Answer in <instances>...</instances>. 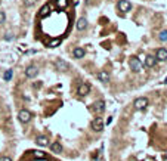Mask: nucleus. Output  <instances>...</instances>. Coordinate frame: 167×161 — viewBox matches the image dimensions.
Segmentation results:
<instances>
[{
  "label": "nucleus",
  "instance_id": "a211bd4d",
  "mask_svg": "<svg viewBox=\"0 0 167 161\" xmlns=\"http://www.w3.org/2000/svg\"><path fill=\"white\" fill-rule=\"evenodd\" d=\"M56 6L59 7V11H64L68 6V0H56Z\"/></svg>",
  "mask_w": 167,
  "mask_h": 161
},
{
  "label": "nucleus",
  "instance_id": "9d476101",
  "mask_svg": "<svg viewBox=\"0 0 167 161\" xmlns=\"http://www.w3.org/2000/svg\"><path fill=\"white\" fill-rule=\"evenodd\" d=\"M155 58H157V61H167V49H164V47L157 49Z\"/></svg>",
  "mask_w": 167,
  "mask_h": 161
},
{
  "label": "nucleus",
  "instance_id": "f3484780",
  "mask_svg": "<svg viewBox=\"0 0 167 161\" xmlns=\"http://www.w3.org/2000/svg\"><path fill=\"white\" fill-rule=\"evenodd\" d=\"M49 13H50V6L49 5H45L40 9V16H41V18H46V16H49Z\"/></svg>",
  "mask_w": 167,
  "mask_h": 161
},
{
  "label": "nucleus",
  "instance_id": "9b49d317",
  "mask_svg": "<svg viewBox=\"0 0 167 161\" xmlns=\"http://www.w3.org/2000/svg\"><path fill=\"white\" fill-rule=\"evenodd\" d=\"M145 65L148 67V68H154V67L157 65V58L152 56V55H148L145 58Z\"/></svg>",
  "mask_w": 167,
  "mask_h": 161
},
{
  "label": "nucleus",
  "instance_id": "4468645a",
  "mask_svg": "<svg viewBox=\"0 0 167 161\" xmlns=\"http://www.w3.org/2000/svg\"><path fill=\"white\" fill-rule=\"evenodd\" d=\"M86 28H87V19L86 18H80V19L77 21V30L78 31H83Z\"/></svg>",
  "mask_w": 167,
  "mask_h": 161
},
{
  "label": "nucleus",
  "instance_id": "f257e3e1",
  "mask_svg": "<svg viewBox=\"0 0 167 161\" xmlns=\"http://www.w3.org/2000/svg\"><path fill=\"white\" fill-rule=\"evenodd\" d=\"M129 65H130V70L133 73H140L142 71V62H140L139 58H136V56H132L129 59Z\"/></svg>",
  "mask_w": 167,
  "mask_h": 161
},
{
  "label": "nucleus",
  "instance_id": "39448f33",
  "mask_svg": "<svg viewBox=\"0 0 167 161\" xmlns=\"http://www.w3.org/2000/svg\"><path fill=\"white\" fill-rule=\"evenodd\" d=\"M148 104H149V100L146 98H138V99H135V102H133L136 109H145L148 106Z\"/></svg>",
  "mask_w": 167,
  "mask_h": 161
},
{
  "label": "nucleus",
  "instance_id": "412c9836",
  "mask_svg": "<svg viewBox=\"0 0 167 161\" xmlns=\"http://www.w3.org/2000/svg\"><path fill=\"white\" fill-rule=\"evenodd\" d=\"M158 39H160L161 41H167V30H163L160 33V36H158Z\"/></svg>",
  "mask_w": 167,
  "mask_h": 161
},
{
  "label": "nucleus",
  "instance_id": "20e7f679",
  "mask_svg": "<svg viewBox=\"0 0 167 161\" xmlns=\"http://www.w3.org/2000/svg\"><path fill=\"white\" fill-rule=\"evenodd\" d=\"M117 7H118V11L123 12V13H126L132 9V3L127 2V0H118V3H117Z\"/></svg>",
  "mask_w": 167,
  "mask_h": 161
},
{
  "label": "nucleus",
  "instance_id": "423d86ee",
  "mask_svg": "<svg viewBox=\"0 0 167 161\" xmlns=\"http://www.w3.org/2000/svg\"><path fill=\"white\" fill-rule=\"evenodd\" d=\"M37 74H39V70H37L36 65H28L27 68H25V75H27L28 79H34Z\"/></svg>",
  "mask_w": 167,
  "mask_h": 161
},
{
  "label": "nucleus",
  "instance_id": "1a4fd4ad",
  "mask_svg": "<svg viewBox=\"0 0 167 161\" xmlns=\"http://www.w3.org/2000/svg\"><path fill=\"white\" fill-rule=\"evenodd\" d=\"M90 93V84L89 83H81L80 84V87H78V95L80 96H86V95H89Z\"/></svg>",
  "mask_w": 167,
  "mask_h": 161
},
{
  "label": "nucleus",
  "instance_id": "f03ea898",
  "mask_svg": "<svg viewBox=\"0 0 167 161\" xmlns=\"http://www.w3.org/2000/svg\"><path fill=\"white\" fill-rule=\"evenodd\" d=\"M31 117H33V114L28 111V109H21V111L18 112V120H19L21 123H24V124L30 123Z\"/></svg>",
  "mask_w": 167,
  "mask_h": 161
},
{
  "label": "nucleus",
  "instance_id": "6e6552de",
  "mask_svg": "<svg viewBox=\"0 0 167 161\" xmlns=\"http://www.w3.org/2000/svg\"><path fill=\"white\" fill-rule=\"evenodd\" d=\"M104 109H105V102L104 100H96V102L92 105V111L96 112V114L104 112Z\"/></svg>",
  "mask_w": 167,
  "mask_h": 161
},
{
  "label": "nucleus",
  "instance_id": "2eb2a0df",
  "mask_svg": "<svg viewBox=\"0 0 167 161\" xmlns=\"http://www.w3.org/2000/svg\"><path fill=\"white\" fill-rule=\"evenodd\" d=\"M98 80L102 81V83H108V81H110V74H108L107 71H101V73L98 74Z\"/></svg>",
  "mask_w": 167,
  "mask_h": 161
},
{
  "label": "nucleus",
  "instance_id": "b1692460",
  "mask_svg": "<svg viewBox=\"0 0 167 161\" xmlns=\"http://www.w3.org/2000/svg\"><path fill=\"white\" fill-rule=\"evenodd\" d=\"M13 39V36H12V33H7V34L5 36V40H12Z\"/></svg>",
  "mask_w": 167,
  "mask_h": 161
},
{
  "label": "nucleus",
  "instance_id": "aec40b11",
  "mask_svg": "<svg viewBox=\"0 0 167 161\" xmlns=\"http://www.w3.org/2000/svg\"><path fill=\"white\" fill-rule=\"evenodd\" d=\"M33 155L36 157V158H39V160H41V158H45L46 155H45V152H41V151H33Z\"/></svg>",
  "mask_w": 167,
  "mask_h": 161
},
{
  "label": "nucleus",
  "instance_id": "5701e85b",
  "mask_svg": "<svg viewBox=\"0 0 167 161\" xmlns=\"http://www.w3.org/2000/svg\"><path fill=\"white\" fill-rule=\"evenodd\" d=\"M6 21V13L3 11H0V24H3Z\"/></svg>",
  "mask_w": 167,
  "mask_h": 161
},
{
  "label": "nucleus",
  "instance_id": "0eeeda50",
  "mask_svg": "<svg viewBox=\"0 0 167 161\" xmlns=\"http://www.w3.org/2000/svg\"><path fill=\"white\" fill-rule=\"evenodd\" d=\"M55 65H56V70L62 71V73H65V71H68V70H69V65L64 61V59H61V58L55 61Z\"/></svg>",
  "mask_w": 167,
  "mask_h": 161
},
{
  "label": "nucleus",
  "instance_id": "4be33fe9",
  "mask_svg": "<svg viewBox=\"0 0 167 161\" xmlns=\"http://www.w3.org/2000/svg\"><path fill=\"white\" fill-rule=\"evenodd\" d=\"M22 2H24V5L27 6V7H31V6H34V5H36V2H37V0H22Z\"/></svg>",
  "mask_w": 167,
  "mask_h": 161
},
{
  "label": "nucleus",
  "instance_id": "f8f14e48",
  "mask_svg": "<svg viewBox=\"0 0 167 161\" xmlns=\"http://www.w3.org/2000/svg\"><path fill=\"white\" fill-rule=\"evenodd\" d=\"M73 55H74V58H75V59L84 58V55H86V50H84L83 47H75V49L73 50Z\"/></svg>",
  "mask_w": 167,
  "mask_h": 161
},
{
  "label": "nucleus",
  "instance_id": "7ed1b4c3",
  "mask_svg": "<svg viewBox=\"0 0 167 161\" xmlns=\"http://www.w3.org/2000/svg\"><path fill=\"white\" fill-rule=\"evenodd\" d=\"M92 129H93L95 132L104 130V118H101V117L93 118V120H92Z\"/></svg>",
  "mask_w": 167,
  "mask_h": 161
},
{
  "label": "nucleus",
  "instance_id": "393cba45",
  "mask_svg": "<svg viewBox=\"0 0 167 161\" xmlns=\"http://www.w3.org/2000/svg\"><path fill=\"white\" fill-rule=\"evenodd\" d=\"M0 161H12L9 157H0Z\"/></svg>",
  "mask_w": 167,
  "mask_h": 161
},
{
  "label": "nucleus",
  "instance_id": "6ab92c4d",
  "mask_svg": "<svg viewBox=\"0 0 167 161\" xmlns=\"http://www.w3.org/2000/svg\"><path fill=\"white\" fill-rule=\"evenodd\" d=\"M12 75H13V71H12V70H6L5 74H3V80H5V81H11Z\"/></svg>",
  "mask_w": 167,
  "mask_h": 161
},
{
  "label": "nucleus",
  "instance_id": "ddd939ff",
  "mask_svg": "<svg viewBox=\"0 0 167 161\" xmlns=\"http://www.w3.org/2000/svg\"><path fill=\"white\" fill-rule=\"evenodd\" d=\"M36 143H37L39 146H47V145H49V139H47L46 136H43V134H41V136H37Z\"/></svg>",
  "mask_w": 167,
  "mask_h": 161
},
{
  "label": "nucleus",
  "instance_id": "dca6fc26",
  "mask_svg": "<svg viewBox=\"0 0 167 161\" xmlns=\"http://www.w3.org/2000/svg\"><path fill=\"white\" fill-rule=\"evenodd\" d=\"M50 151L52 152H56V154H59V152H62V145H61L59 142H53L50 145Z\"/></svg>",
  "mask_w": 167,
  "mask_h": 161
}]
</instances>
